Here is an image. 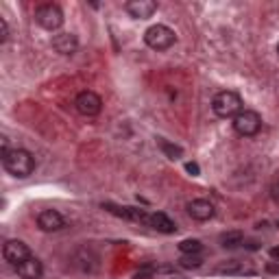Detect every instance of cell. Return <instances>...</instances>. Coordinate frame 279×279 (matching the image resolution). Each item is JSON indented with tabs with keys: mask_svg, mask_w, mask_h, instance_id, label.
I'll return each mask as SVG.
<instances>
[{
	"mask_svg": "<svg viewBox=\"0 0 279 279\" xmlns=\"http://www.w3.org/2000/svg\"><path fill=\"white\" fill-rule=\"evenodd\" d=\"M2 166L9 174L24 179L35 170V159L29 151H24V148H4L2 151Z\"/></svg>",
	"mask_w": 279,
	"mask_h": 279,
	"instance_id": "6da1fadb",
	"label": "cell"
},
{
	"mask_svg": "<svg viewBox=\"0 0 279 279\" xmlns=\"http://www.w3.org/2000/svg\"><path fill=\"white\" fill-rule=\"evenodd\" d=\"M211 109L218 118H236L242 111V101L236 92H218L211 101Z\"/></svg>",
	"mask_w": 279,
	"mask_h": 279,
	"instance_id": "7a4b0ae2",
	"label": "cell"
},
{
	"mask_svg": "<svg viewBox=\"0 0 279 279\" xmlns=\"http://www.w3.org/2000/svg\"><path fill=\"white\" fill-rule=\"evenodd\" d=\"M144 42H146V46L153 48V51H168V48L177 42V35H174V31L168 29V26L155 24V26H151V29H146Z\"/></svg>",
	"mask_w": 279,
	"mask_h": 279,
	"instance_id": "3957f363",
	"label": "cell"
},
{
	"mask_svg": "<svg viewBox=\"0 0 279 279\" xmlns=\"http://www.w3.org/2000/svg\"><path fill=\"white\" fill-rule=\"evenodd\" d=\"M233 129H236V133L242 138H253L255 133L262 129V118L251 109H242L240 114L233 118Z\"/></svg>",
	"mask_w": 279,
	"mask_h": 279,
	"instance_id": "277c9868",
	"label": "cell"
},
{
	"mask_svg": "<svg viewBox=\"0 0 279 279\" xmlns=\"http://www.w3.org/2000/svg\"><path fill=\"white\" fill-rule=\"evenodd\" d=\"M35 20L42 29L46 31H57L61 24H64V11H61L57 4H42L35 11Z\"/></svg>",
	"mask_w": 279,
	"mask_h": 279,
	"instance_id": "5b68a950",
	"label": "cell"
},
{
	"mask_svg": "<svg viewBox=\"0 0 279 279\" xmlns=\"http://www.w3.org/2000/svg\"><path fill=\"white\" fill-rule=\"evenodd\" d=\"M2 258H4V262L17 266V264H22L24 260L31 258V251L22 240H9L2 246Z\"/></svg>",
	"mask_w": 279,
	"mask_h": 279,
	"instance_id": "8992f818",
	"label": "cell"
},
{
	"mask_svg": "<svg viewBox=\"0 0 279 279\" xmlns=\"http://www.w3.org/2000/svg\"><path fill=\"white\" fill-rule=\"evenodd\" d=\"M74 107L81 116H96V114H101V109H103V101H101V96L94 92H81L74 101Z\"/></svg>",
	"mask_w": 279,
	"mask_h": 279,
	"instance_id": "52a82bcc",
	"label": "cell"
},
{
	"mask_svg": "<svg viewBox=\"0 0 279 279\" xmlns=\"http://www.w3.org/2000/svg\"><path fill=\"white\" fill-rule=\"evenodd\" d=\"M37 225L42 231H59V229L66 227V220L59 211L55 209H46L37 216Z\"/></svg>",
	"mask_w": 279,
	"mask_h": 279,
	"instance_id": "ba28073f",
	"label": "cell"
},
{
	"mask_svg": "<svg viewBox=\"0 0 279 279\" xmlns=\"http://www.w3.org/2000/svg\"><path fill=\"white\" fill-rule=\"evenodd\" d=\"M216 273L218 275H253L255 268L246 262H240V260H227L216 268Z\"/></svg>",
	"mask_w": 279,
	"mask_h": 279,
	"instance_id": "9c48e42d",
	"label": "cell"
},
{
	"mask_svg": "<svg viewBox=\"0 0 279 279\" xmlns=\"http://www.w3.org/2000/svg\"><path fill=\"white\" fill-rule=\"evenodd\" d=\"M52 48H55L59 55H74L76 48H79V42H76V37L72 33H59L52 37Z\"/></svg>",
	"mask_w": 279,
	"mask_h": 279,
	"instance_id": "30bf717a",
	"label": "cell"
},
{
	"mask_svg": "<svg viewBox=\"0 0 279 279\" xmlns=\"http://www.w3.org/2000/svg\"><path fill=\"white\" fill-rule=\"evenodd\" d=\"M188 214H190L194 220H201V223H203V220H209L211 216H214V205L205 199L190 201V203H188Z\"/></svg>",
	"mask_w": 279,
	"mask_h": 279,
	"instance_id": "8fae6325",
	"label": "cell"
},
{
	"mask_svg": "<svg viewBox=\"0 0 279 279\" xmlns=\"http://www.w3.org/2000/svg\"><path fill=\"white\" fill-rule=\"evenodd\" d=\"M127 11L138 20H144V17H151L157 11V2H153V0H131V2H127Z\"/></svg>",
	"mask_w": 279,
	"mask_h": 279,
	"instance_id": "7c38bea8",
	"label": "cell"
},
{
	"mask_svg": "<svg viewBox=\"0 0 279 279\" xmlns=\"http://www.w3.org/2000/svg\"><path fill=\"white\" fill-rule=\"evenodd\" d=\"M17 275L22 279H39L42 277V262H39L37 258H33L31 255L29 260H24L22 264H17Z\"/></svg>",
	"mask_w": 279,
	"mask_h": 279,
	"instance_id": "4fadbf2b",
	"label": "cell"
},
{
	"mask_svg": "<svg viewBox=\"0 0 279 279\" xmlns=\"http://www.w3.org/2000/svg\"><path fill=\"white\" fill-rule=\"evenodd\" d=\"M148 227L157 229V231H161V233H174L177 231V225H174L166 214H161V211L151 214V223H148Z\"/></svg>",
	"mask_w": 279,
	"mask_h": 279,
	"instance_id": "5bb4252c",
	"label": "cell"
},
{
	"mask_svg": "<svg viewBox=\"0 0 279 279\" xmlns=\"http://www.w3.org/2000/svg\"><path fill=\"white\" fill-rule=\"evenodd\" d=\"M244 242V236H242L240 231H229V233H223L220 236V244L225 246V249H236L238 244H242Z\"/></svg>",
	"mask_w": 279,
	"mask_h": 279,
	"instance_id": "9a60e30c",
	"label": "cell"
},
{
	"mask_svg": "<svg viewBox=\"0 0 279 279\" xmlns=\"http://www.w3.org/2000/svg\"><path fill=\"white\" fill-rule=\"evenodd\" d=\"M159 148L164 151V155L168 157V159H179V157L183 155V148L181 146H177V144H173V142H168V140H159Z\"/></svg>",
	"mask_w": 279,
	"mask_h": 279,
	"instance_id": "2e32d148",
	"label": "cell"
},
{
	"mask_svg": "<svg viewBox=\"0 0 279 279\" xmlns=\"http://www.w3.org/2000/svg\"><path fill=\"white\" fill-rule=\"evenodd\" d=\"M201 249H203V244H201L199 240H183V242H179V251H181L183 255H199L201 253Z\"/></svg>",
	"mask_w": 279,
	"mask_h": 279,
	"instance_id": "e0dca14e",
	"label": "cell"
},
{
	"mask_svg": "<svg viewBox=\"0 0 279 279\" xmlns=\"http://www.w3.org/2000/svg\"><path fill=\"white\" fill-rule=\"evenodd\" d=\"M179 264H181L183 268H199L201 264H203V260H201L199 255H186V258L179 260Z\"/></svg>",
	"mask_w": 279,
	"mask_h": 279,
	"instance_id": "ac0fdd59",
	"label": "cell"
},
{
	"mask_svg": "<svg viewBox=\"0 0 279 279\" xmlns=\"http://www.w3.org/2000/svg\"><path fill=\"white\" fill-rule=\"evenodd\" d=\"M9 37V26H7V20L0 17V44H4Z\"/></svg>",
	"mask_w": 279,
	"mask_h": 279,
	"instance_id": "d6986e66",
	"label": "cell"
},
{
	"mask_svg": "<svg viewBox=\"0 0 279 279\" xmlns=\"http://www.w3.org/2000/svg\"><path fill=\"white\" fill-rule=\"evenodd\" d=\"M153 268H142V271H138L136 275H133V279H151L153 277Z\"/></svg>",
	"mask_w": 279,
	"mask_h": 279,
	"instance_id": "ffe728a7",
	"label": "cell"
},
{
	"mask_svg": "<svg viewBox=\"0 0 279 279\" xmlns=\"http://www.w3.org/2000/svg\"><path fill=\"white\" fill-rule=\"evenodd\" d=\"M266 271L271 273V275H279V264L277 262H268L266 264Z\"/></svg>",
	"mask_w": 279,
	"mask_h": 279,
	"instance_id": "44dd1931",
	"label": "cell"
},
{
	"mask_svg": "<svg viewBox=\"0 0 279 279\" xmlns=\"http://www.w3.org/2000/svg\"><path fill=\"white\" fill-rule=\"evenodd\" d=\"M186 170L192 174V177H196V174H199V166H196V164H192V161L186 166Z\"/></svg>",
	"mask_w": 279,
	"mask_h": 279,
	"instance_id": "7402d4cb",
	"label": "cell"
},
{
	"mask_svg": "<svg viewBox=\"0 0 279 279\" xmlns=\"http://www.w3.org/2000/svg\"><path fill=\"white\" fill-rule=\"evenodd\" d=\"M273 199H275L277 203H279V181L275 183V186H273Z\"/></svg>",
	"mask_w": 279,
	"mask_h": 279,
	"instance_id": "603a6c76",
	"label": "cell"
},
{
	"mask_svg": "<svg viewBox=\"0 0 279 279\" xmlns=\"http://www.w3.org/2000/svg\"><path fill=\"white\" fill-rule=\"evenodd\" d=\"M271 258L273 260H279V246H273V249H271Z\"/></svg>",
	"mask_w": 279,
	"mask_h": 279,
	"instance_id": "cb8c5ba5",
	"label": "cell"
},
{
	"mask_svg": "<svg viewBox=\"0 0 279 279\" xmlns=\"http://www.w3.org/2000/svg\"><path fill=\"white\" fill-rule=\"evenodd\" d=\"M277 55H279V46H277Z\"/></svg>",
	"mask_w": 279,
	"mask_h": 279,
	"instance_id": "d4e9b609",
	"label": "cell"
},
{
	"mask_svg": "<svg viewBox=\"0 0 279 279\" xmlns=\"http://www.w3.org/2000/svg\"><path fill=\"white\" fill-rule=\"evenodd\" d=\"M277 227H279V220H277Z\"/></svg>",
	"mask_w": 279,
	"mask_h": 279,
	"instance_id": "484cf974",
	"label": "cell"
}]
</instances>
